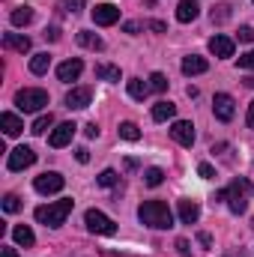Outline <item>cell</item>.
Returning <instances> with one entry per match:
<instances>
[{"label": "cell", "mask_w": 254, "mask_h": 257, "mask_svg": "<svg viewBox=\"0 0 254 257\" xmlns=\"http://www.w3.org/2000/svg\"><path fill=\"white\" fill-rule=\"evenodd\" d=\"M251 183L248 180H233L227 189H221V192H215V200H227V209L233 212V215H242L245 209H248V197H251Z\"/></svg>", "instance_id": "7a4b0ae2"}, {"label": "cell", "mask_w": 254, "mask_h": 257, "mask_svg": "<svg viewBox=\"0 0 254 257\" xmlns=\"http://www.w3.org/2000/svg\"><path fill=\"white\" fill-rule=\"evenodd\" d=\"M117 183H120V174H117V171H111V168H108V171H102V174H99V186L114 189Z\"/></svg>", "instance_id": "f546056e"}, {"label": "cell", "mask_w": 254, "mask_h": 257, "mask_svg": "<svg viewBox=\"0 0 254 257\" xmlns=\"http://www.w3.org/2000/svg\"><path fill=\"white\" fill-rule=\"evenodd\" d=\"M3 48H12L18 54H27L30 51V39L27 36H18V33H3Z\"/></svg>", "instance_id": "e0dca14e"}, {"label": "cell", "mask_w": 254, "mask_h": 257, "mask_svg": "<svg viewBox=\"0 0 254 257\" xmlns=\"http://www.w3.org/2000/svg\"><path fill=\"white\" fill-rule=\"evenodd\" d=\"M239 69H254V51H248V54L239 57Z\"/></svg>", "instance_id": "8d00e7d4"}, {"label": "cell", "mask_w": 254, "mask_h": 257, "mask_svg": "<svg viewBox=\"0 0 254 257\" xmlns=\"http://www.w3.org/2000/svg\"><path fill=\"white\" fill-rule=\"evenodd\" d=\"M12 239H15L18 245H24V248H30V245L36 242V233H33V230H30L27 224H18V227L12 230Z\"/></svg>", "instance_id": "7402d4cb"}, {"label": "cell", "mask_w": 254, "mask_h": 257, "mask_svg": "<svg viewBox=\"0 0 254 257\" xmlns=\"http://www.w3.org/2000/svg\"><path fill=\"white\" fill-rule=\"evenodd\" d=\"M72 206H75V200H72V197L54 200V203H42V206H36V221H39V224H45V227H60L66 218H69Z\"/></svg>", "instance_id": "3957f363"}, {"label": "cell", "mask_w": 254, "mask_h": 257, "mask_svg": "<svg viewBox=\"0 0 254 257\" xmlns=\"http://www.w3.org/2000/svg\"><path fill=\"white\" fill-rule=\"evenodd\" d=\"M48 66H51V54H48V51H42V54H33V57H30V72H33V75H45V72H48Z\"/></svg>", "instance_id": "603a6c76"}, {"label": "cell", "mask_w": 254, "mask_h": 257, "mask_svg": "<svg viewBox=\"0 0 254 257\" xmlns=\"http://www.w3.org/2000/svg\"><path fill=\"white\" fill-rule=\"evenodd\" d=\"M212 111H215V117H218L221 123H230L233 114H236V108H233V96H227V93H215V99H212Z\"/></svg>", "instance_id": "ba28073f"}, {"label": "cell", "mask_w": 254, "mask_h": 257, "mask_svg": "<svg viewBox=\"0 0 254 257\" xmlns=\"http://www.w3.org/2000/svg\"><path fill=\"white\" fill-rule=\"evenodd\" d=\"M197 218H200L197 200H180V221H183V224H194Z\"/></svg>", "instance_id": "ac0fdd59"}, {"label": "cell", "mask_w": 254, "mask_h": 257, "mask_svg": "<svg viewBox=\"0 0 254 257\" xmlns=\"http://www.w3.org/2000/svg\"><path fill=\"white\" fill-rule=\"evenodd\" d=\"M224 257H248V254H245L242 248H230V251H227V254H224Z\"/></svg>", "instance_id": "f6af8a7d"}, {"label": "cell", "mask_w": 254, "mask_h": 257, "mask_svg": "<svg viewBox=\"0 0 254 257\" xmlns=\"http://www.w3.org/2000/svg\"><path fill=\"white\" fill-rule=\"evenodd\" d=\"M75 39H78V45H84V48H93V51H102V48H105L102 36H96V33H90V30H81Z\"/></svg>", "instance_id": "44dd1931"}, {"label": "cell", "mask_w": 254, "mask_h": 257, "mask_svg": "<svg viewBox=\"0 0 254 257\" xmlns=\"http://www.w3.org/2000/svg\"><path fill=\"white\" fill-rule=\"evenodd\" d=\"M93 21H96L99 27H111V24L120 21V9H117L114 3H99V6L93 9Z\"/></svg>", "instance_id": "9c48e42d"}, {"label": "cell", "mask_w": 254, "mask_h": 257, "mask_svg": "<svg viewBox=\"0 0 254 257\" xmlns=\"http://www.w3.org/2000/svg\"><path fill=\"white\" fill-rule=\"evenodd\" d=\"M90 102H93L90 87H72V90L66 93V108H72V111H81V108H87Z\"/></svg>", "instance_id": "30bf717a"}, {"label": "cell", "mask_w": 254, "mask_h": 257, "mask_svg": "<svg viewBox=\"0 0 254 257\" xmlns=\"http://www.w3.org/2000/svg\"><path fill=\"white\" fill-rule=\"evenodd\" d=\"M177 248H180V254H183V257H189V242H186V239H180V242H177Z\"/></svg>", "instance_id": "7bdbcfd3"}, {"label": "cell", "mask_w": 254, "mask_h": 257, "mask_svg": "<svg viewBox=\"0 0 254 257\" xmlns=\"http://www.w3.org/2000/svg\"><path fill=\"white\" fill-rule=\"evenodd\" d=\"M138 218H141V224H147V227H153V230H168V227H174V212H171V206H168L165 200H144V203L138 206Z\"/></svg>", "instance_id": "6da1fadb"}, {"label": "cell", "mask_w": 254, "mask_h": 257, "mask_svg": "<svg viewBox=\"0 0 254 257\" xmlns=\"http://www.w3.org/2000/svg\"><path fill=\"white\" fill-rule=\"evenodd\" d=\"M251 227H254V218H251Z\"/></svg>", "instance_id": "c3c4849f"}, {"label": "cell", "mask_w": 254, "mask_h": 257, "mask_svg": "<svg viewBox=\"0 0 254 257\" xmlns=\"http://www.w3.org/2000/svg\"><path fill=\"white\" fill-rule=\"evenodd\" d=\"M33 162H36V153H33L30 147H15V150L9 153V159H6V168H9L12 174H18V171L30 168Z\"/></svg>", "instance_id": "52a82bcc"}, {"label": "cell", "mask_w": 254, "mask_h": 257, "mask_svg": "<svg viewBox=\"0 0 254 257\" xmlns=\"http://www.w3.org/2000/svg\"><path fill=\"white\" fill-rule=\"evenodd\" d=\"M248 128H254V102L248 105Z\"/></svg>", "instance_id": "bcb514c9"}, {"label": "cell", "mask_w": 254, "mask_h": 257, "mask_svg": "<svg viewBox=\"0 0 254 257\" xmlns=\"http://www.w3.org/2000/svg\"><path fill=\"white\" fill-rule=\"evenodd\" d=\"M0 257H18V251H15V248H9V245H3V251H0Z\"/></svg>", "instance_id": "ee69618b"}, {"label": "cell", "mask_w": 254, "mask_h": 257, "mask_svg": "<svg viewBox=\"0 0 254 257\" xmlns=\"http://www.w3.org/2000/svg\"><path fill=\"white\" fill-rule=\"evenodd\" d=\"M206 69H209V63H206L203 57H197V54H189V57L183 60V72H186V75H203Z\"/></svg>", "instance_id": "ffe728a7"}, {"label": "cell", "mask_w": 254, "mask_h": 257, "mask_svg": "<svg viewBox=\"0 0 254 257\" xmlns=\"http://www.w3.org/2000/svg\"><path fill=\"white\" fill-rule=\"evenodd\" d=\"M75 123H60V126L51 132V138H48V144L54 147V150H60V147H66V144H72V138H75Z\"/></svg>", "instance_id": "7c38bea8"}, {"label": "cell", "mask_w": 254, "mask_h": 257, "mask_svg": "<svg viewBox=\"0 0 254 257\" xmlns=\"http://www.w3.org/2000/svg\"><path fill=\"white\" fill-rule=\"evenodd\" d=\"M84 224L90 233H102V236H114L117 233V224L102 212V209H87L84 212Z\"/></svg>", "instance_id": "5b68a950"}, {"label": "cell", "mask_w": 254, "mask_h": 257, "mask_svg": "<svg viewBox=\"0 0 254 257\" xmlns=\"http://www.w3.org/2000/svg\"><path fill=\"white\" fill-rule=\"evenodd\" d=\"M120 138L123 141H138L141 138V128L135 126V123H120Z\"/></svg>", "instance_id": "4dcf8cb0"}, {"label": "cell", "mask_w": 254, "mask_h": 257, "mask_svg": "<svg viewBox=\"0 0 254 257\" xmlns=\"http://www.w3.org/2000/svg\"><path fill=\"white\" fill-rule=\"evenodd\" d=\"M209 51H212L215 57H233V39H230V36L215 33V36L209 39Z\"/></svg>", "instance_id": "5bb4252c"}, {"label": "cell", "mask_w": 254, "mask_h": 257, "mask_svg": "<svg viewBox=\"0 0 254 257\" xmlns=\"http://www.w3.org/2000/svg\"><path fill=\"white\" fill-rule=\"evenodd\" d=\"M75 159H78L81 165H87V162H90V150H87V147H78V150H75Z\"/></svg>", "instance_id": "74e56055"}, {"label": "cell", "mask_w": 254, "mask_h": 257, "mask_svg": "<svg viewBox=\"0 0 254 257\" xmlns=\"http://www.w3.org/2000/svg\"><path fill=\"white\" fill-rule=\"evenodd\" d=\"M227 18H230V6H218V12L212 9V21L221 24V21H227Z\"/></svg>", "instance_id": "d590c367"}, {"label": "cell", "mask_w": 254, "mask_h": 257, "mask_svg": "<svg viewBox=\"0 0 254 257\" xmlns=\"http://www.w3.org/2000/svg\"><path fill=\"white\" fill-rule=\"evenodd\" d=\"M171 138H174L180 147H191V144H194V126H191L189 120H174Z\"/></svg>", "instance_id": "8fae6325"}, {"label": "cell", "mask_w": 254, "mask_h": 257, "mask_svg": "<svg viewBox=\"0 0 254 257\" xmlns=\"http://www.w3.org/2000/svg\"><path fill=\"white\" fill-rule=\"evenodd\" d=\"M102 257H126V254H114V251H105Z\"/></svg>", "instance_id": "7dc6e473"}, {"label": "cell", "mask_w": 254, "mask_h": 257, "mask_svg": "<svg viewBox=\"0 0 254 257\" xmlns=\"http://www.w3.org/2000/svg\"><path fill=\"white\" fill-rule=\"evenodd\" d=\"M96 78H102V81H120V69L108 66V63H99L96 66Z\"/></svg>", "instance_id": "484cf974"}, {"label": "cell", "mask_w": 254, "mask_h": 257, "mask_svg": "<svg viewBox=\"0 0 254 257\" xmlns=\"http://www.w3.org/2000/svg\"><path fill=\"white\" fill-rule=\"evenodd\" d=\"M177 117V105L174 102H156L153 105V120L156 123H165V120H174Z\"/></svg>", "instance_id": "d6986e66"}, {"label": "cell", "mask_w": 254, "mask_h": 257, "mask_svg": "<svg viewBox=\"0 0 254 257\" xmlns=\"http://www.w3.org/2000/svg\"><path fill=\"white\" fill-rule=\"evenodd\" d=\"M18 209H21L18 194H6V197H3V212H9V215H12V212H18Z\"/></svg>", "instance_id": "d6a6232c"}, {"label": "cell", "mask_w": 254, "mask_h": 257, "mask_svg": "<svg viewBox=\"0 0 254 257\" xmlns=\"http://www.w3.org/2000/svg\"><path fill=\"white\" fill-rule=\"evenodd\" d=\"M150 90L165 93V90H168V78H165L162 72H153V75H150Z\"/></svg>", "instance_id": "1f68e13d"}, {"label": "cell", "mask_w": 254, "mask_h": 257, "mask_svg": "<svg viewBox=\"0 0 254 257\" xmlns=\"http://www.w3.org/2000/svg\"><path fill=\"white\" fill-rule=\"evenodd\" d=\"M57 9H60L63 15H78V12L84 9V0H60Z\"/></svg>", "instance_id": "83f0119b"}, {"label": "cell", "mask_w": 254, "mask_h": 257, "mask_svg": "<svg viewBox=\"0 0 254 257\" xmlns=\"http://www.w3.org/2000/svg\"><path fill=\"white\" fill-rule=\"evenodd\" d=\"M0 126H3V135H6V138H18V135L24 132V123H21L15 114H9V111L0 114Z\"/></svg>", "instance_id": "9a60e30c"}, {"label": "cell", "mask_w": 254, "mask_h": 257, "mask_svg": "<svg viewBox=\"0 0 254 257\" xmlns=\"http://www.w3.org/2000/svg\"><path fill=\"white\" fill-rule=\"evenodd\" d=\"M197 174H200L203 180H215V171H212L209 162H200V165H197Z\"/></svg>", "instance_id": "e575fe53"}, {"label": "cell", "mask_w": 254, "mask_h": 257, "mask_svg": "<svg viewBox=\"0 0 254 257\" xmlns=\"http://www.w3.org/2000/svg\"><path fill=\"white\" fill-rule=\"evenodd\" d=\"M81 72H84V63H81L78 57H72V60H66V63L57 66V78H60V81H66V84L78 81V78H81Z\"/></svg>", "instance_id": "4fadbf2b"}, {"label": "cell", "mask_w": 254, "mask_h": 257, "mask_svg": "<svg viewBox=\"0 0 254 257\" xmlns=\"http://www.w3.org/2000/svg\"><path fill=\"white\" fill-rule=\"evenodd\" d=\"M63 186H66V180H63V174H57V171H48V174L33 180V189L39 194H57V192H63Z\"/></svg>", "instance_id": "8992f818"}, {"label": "cell", "mask_w": 254, "mask_h": 257, "mask_svg": "<svg viewBox=\"0 0 254 257\" xmlns=\"http://www.w3.org/2000/svg\"><path fill=\"white\" fill-rule=\"evenodd\" d=\"M45 39L57 42V39H60V30H57V27H48V30H45Z\"/></svg>", "instance_id": "b9f144b4"}, {"label": "cell", "mask_w": 254, "mask_h": 257, "mask_svg": "<svg viewBox=\"0 0 254 257\" xmlns=\"http://www.w3.org/2000/svg\"><path fill=\"white\" fill-rule=\"evenodd\" d=\"M239 39L242 42H254V27H239Z\"/></svg>", "instance_id": "f35d334b"}, {"label": "cell", "mask_w": 254, "mask_h": 257, "mask_svg": "<svg viewBox=\"0 0 254 257\" xmlns=\"http://www.w3.org/2000/svg\"><path fill=\"white\" fill-rule=\"evenodd\" d=\"M9 21H12L15 27H24V24H30V21H33V9H30V6H18V9H12Z\"/></svg>", "instance_id": "cb8c5ba5"}, {"label": "cell", "mask_w": 254, "mask_h": 257, "mask_svg": "<svg viewBox=\"0 0 254 257\" xmlns=\"http://www.w3.org/2000/svg\"><path fill=\"white\" fill-rule=\"evenodd\" d=\"M15 105H18L24 114H36V111H42V108L48 105V93L39 90V87H24V90L15 93Z\"/></svg>", "instance_id": "277c9868"}, {"label": "cell", "mask_w": 254, "mask_h": 257, "mask_svg": "<svg viewBox=\"0 0 254 257\" xmlns=\"http://www.w3.org/2000/svg\"><path fill=\"white\" fill-rule=\"evenodd\" d=\"M84 135H87V138H99V126H96V123H87V126H84Z\"/></svg>", "instance_id": "60d3db41"}, {"label": "cell", "mask_w": 254, "mask_h": 257, "mask_svg": "<svg viewBox=\"0 0 254 257\" xmlns=\"http://www.w3.org/2000/svg\"><path fill=\"white\" fill-rule=\"evenodd\" d=\"M200 15V6H197V0H180V6H177V21H183V24H189Z\"/></svg>", "instance_id": "2e32d148"}, {"label": "cell", "mask_w": 254, "mask_h": 257, "mask_svg": "<svg viewBox=\"0 0 254 257\" xmlns=\"http://www.w3.org/2000/svg\"><path fill=\"white\" fill-rule=\"evenodd\" d=\"M147 30H156V33H165V30H168V24H162V21H147Z\"/></svg>", "instance_id": "ab89813d"}, {"label": "cell", "mask_w": 254, "mask_h": 257, "mask_svg": "<svg viewBox=\"0 0 254 257\" xmlns=\"http://www.w3.org/2000/svg\"><path fill=\"white\" fill-rule=\"evenodd\" d=\"M147 93H150V84L144 78H132L129 81V96L132 99H147Z\"/></svg>", "instance_id": "d4e9b609"}, {"label": "cell", "mask_w": 254, "mask_h": 257, "mask_svg": "<svg viewBox=\"0 0 254 257\" xmlns=\"http://www.w3.org/2000/svg\"><path fill=\"white\" fill-rule=\"evenodd\" d=\"M144 183H147L150 189H156V186H162V183H165V171H162V168H150V171L144 174Z\"/></svg>", "instance_id": "4316f807"}, {"label": "cell", "mask_w": 254, "mask_h": 257, "mask_svg": "<svg viewBox=\"0 0 254 257\" xmlns=\"http://www.w3.org/2000/svg\"><path fill=\"white\" fill-rule=\"evenodd\" d=\"M123 30L132 33V36H138L141 30H147V21H126V24H123Z\"/></svg>", "instance_id": "836d02e7"}, {"label": "cell", "mask_w": 254, "mask_h": 257, "mask_svg": "<svg viewBox=\"0 0 254 257\" xmlns=\"http://www.w3.org/2000/svg\"><path fill=\"white\" fill-rule=\"evenodd\" d=\"M54 126V117L51 114H42V117H36V123L30 126V132L33 135H45V128H51Z\"/></svg>", "instance_id": "f1b7e54d"}]
</instances>
